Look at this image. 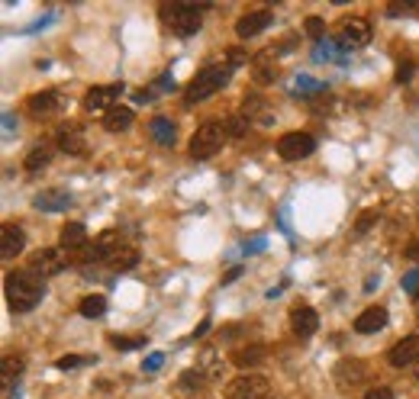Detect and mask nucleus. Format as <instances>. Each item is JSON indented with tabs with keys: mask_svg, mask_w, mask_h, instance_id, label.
<instances>
[{
	"mask_svg": "<svg viewBox=\"0 0 419 399\" xmlns=\"http://www.w3.org/2000/svg\"><path fill=\"white\" fill-rule=\"evenodd\" d=\"M3 293L13 313H29L33 306H39L42 293H45V280L36 277L33 271H10L3 280Z\"/></svg>",
	"mask_w": 419,
	"mask_h": 399,
	"instance_id": "nucleus-1",
	"label": "nucleus"
},
{
	"mask_svg": "<svg viewBox=\"0 0 419 399\" xmlns=\"http://www.w3.org/2000/svg\"><path fill=\"white\" fill-rule=\"evenodd\" d=\"M229 77H233V68L229 65H207L203 71H197L193 75V81L187 84V91H184V100L187 103H203V100H210L216 91H223L229 84Z\"/></svg>",
	"mask_w": 419,
	"mask_h": 399,
	"instance_id": "nucleus-2",
	"label": "nucleus"
},
{
	"mask_svg": "<svg viewBox=\"0 0 419 399\" xmlns=\"http://www.w3.org/2000/svg\"><path fill=\"white\" fill-rule=\"evenodd\" d=\"M161 20L175 36H193L203 26V10L193 3H165L161 7Z\"/></svg>",
	"mask_w": 419,
	"mask_h": 399,
	"instance_id": "nucleus-3",
	"label": "nucleus"
},
{
	"mask_svg": "<svg viewBox=\"0 0 419 399\" xmlns=\"http://www.w3.org/2000/svg\"><path fill=\"white\" fill-rule=\"evenodd\" d=\"M226 129L223 123H203L197 133L191 135V158L203 161V158H213L219 149H223V142H226Z\"/></svg>",
	"mask_w": 419,
	"mask_h": 399,
	"instance_id": "nucleus-4",
	"label": "nucleus"
},
{
	"mask_svg": "<svg viewBox=\"0 0 419 399\" xmlns=\"http://www.w3.org/2000/svg\"><path fill=\"white\" fill-rule=\"evenodd\" d=\"M271 383L261 374H242L226 383V399H268Z\"/></svg>",
	"mask_w": 419,
	"mask_h": 399,
	"instance_id": "nucleus-5",
	"label": "nucleus"
},
{
	"mask_svg": "<svg viewBox=\"0 0 419 399\" xmlns=\"http://www.w3.org/2000/svg\"><path fill=\"white\" fill-rule=\"evenodd\" d=\"M316 151V139L307 133H287L277 139V155L284 161H303Z\"/></svg>",
	"mask_w": 419,
	"mask_h": 399,
	"instance_id": "nucleus-6",
	"label": "nucleus"
},
{
	"mask_svg": "<svg viewBox=\"0 0 419 399\" xmlns=\"http://www.w3.org/2000/svg\"><path fill=\"white\" fill-rule=\"evenodd\" d=\"M65 255H61V248H39L36 255H29V264H26V271H33L36 277H55L65 271Z\"/></svg>",
	"mask_w": 419,
	"mask_h": 399,
	"instance_id": "nucleus-7",
	"label": "nucleus"
},
{
	"mask_svg": "<svg viewBox=\"0 0 419 399\" xmlns=\"http://www.w3.org/2000/svg\"><path fill=\"white\" fill-rule=\"evenodd\" d=\"M371 42V23L361 17H352L345 20L342 29H339V45L342 52H352V49H361V45H368Z\"/></svg>",
	"mask_w": 419,
	"mask_h": 399,
	"instance_id": "nucleus-8",
	"label": "nucleus"
},
{
	"mask_svg": "<svg viewBox=\"0 0 419 399\" xmlns=\"http://www.w3.org/2000/svg\"><path fill=\"white\" fill-rule=\"evenodd\" d=\"M61 110H65L61 91H39L29 97V116L33 119H52V116H59Z\"/></svg>",
	"mask_w": 419,
	"mask_h": 399,
	"instance_id": "nucleus-9",
	"label": "nucleus"
},
{
	"mask_svg": "<svg viewBox=\"0 0 419 399\" xmlns=\"http://www.w3.org/2000/svg\"><path fill=\"white\" fill-rule=\"evenodd\" d=\"M119 93H123V87H117V84L91 87V91L84 93V110H87V113H107V110L117 107L113 100H119Z\"/></svg>",
	"mask_w": 419,
	"mask_h": 399,
	"instance_id": "nucleus-10",
	"label": "nucleus"
},
{
	"mask_svg": "<svg viewBox=\"0 0 419 399\" xmlns=\"http://www.w3.org/2000/svg\"><path fill=\"white\" fill-rule=\"evenodd\" d=\"M242 116L249 119V126H258V129H268V126H274V110L268 107V100L255 97V93L242 100Z\"/></svg>",
	"mask_w": 419,
	"mask_h": 399,
	"instance_id": "nucleus-11",
	"label": "nucleus"
},
{
	"mask_svg": "<svg viewBox=\"0 0 419 399\" xmlns=\"http://www.w3.org/2000/svg\"><path fill=\"white\" fill-rule=\"evenodd\" d=\"M390 367H416L419 364V335H406L403 341H397L394 348L387 351Z\"/></svg>",
	"mask_w": 419,
	"mask_h": 399,
	"instance_id": "nucleus-12",
	"label": "nucleus"
},
{
	"mask_svg": "<svg viewBox=\"0 0 419 399\" xmlns=\"http://www.w3.org/2000/svg\"><path fill=\"white\" fill-rule=\"evenodd\" d=\"M59 149L65 151V155H71V158H81L84 151H87V135H84V129L78 123H68L59 129Z\"/></svg>",
	"mask_w": 419,
	"mask_h": 399,
	"instance_id": "nucleus-13",
	"label": "nucleus"
},
{
	"mask_svg": "<svg viewBox=\"0 0 419 399\" xmlns=\"http://www.w3.org/2000/svg\"><path fill=\"white\" fill-rule=\"evenodd\" d=\"M271 23H274L271 10H251V13H245V17L235 23V33H239V39H255V36L265 33Z\"/></svg>",
	"mask_w": 419,
	"mask_h": 399,
	"instance_id": "nucleus-14",
	"label": "nucleus"
},
{
	"mask_svg": "<svg viewBox=\"0 0 419 399\" xmlns=\"http://www.w3.org/2000/svg\"><path fill=\"white\" fill-rule=\"evenodd\" d=\"M335 383L342 386V390H348V386H355V383H361L365 377H368V367L361 364V361H355V358H345V361H339L335 364Z\"/></svg>",
	"mask_w": 419,
	"mask_h": 399,
	"instance_id": "nucleus-15",
	"label": "nucleus"
},
{
	"mask_svg": "<svg viewBox=\"0 0 419 399\" xmlns=\"http://www.w3.org/2000/svg\"><path fill=\"white\" fill-rule=\"evenodd\" d=\"M291 325L293 332H297V338H313V335L319 332V316L313 306H297L291 313Z\"/></svg>",
	"mask_w": 419,
	"mask_h": 399,
	"instance_id": "nucleus-16",
	"label": "nucleus"
},
{
	"mask_svg": "<svg viewBox=\"0 0 419 399\" xmlns=\"http://www.w3.org/2000/svg\"><path fill=\"white\" fill-rule=\"evenodd\" d=\"M23 245H26V235L20 225L7 223L0 229V258H17L20 251H23Z\"/></svg>",
	"mask_w": 419,
	"mask_h": 399,
	"instance_id": "nucleus-17",
	"label": "nucleus"
},
{
	"mask_svg": "<svg viewBox=\"0 0 419 399\" xmlns=\"http://www.w3.org/2000/svg\"><path fill=\"white\" fill-rule=\"evenodd\" d=\"M384 325H387V309L384 306H368L358 319H355V332L358 335H374V332H381Z\"/></svg>",
	"mask_w": 419,
	"mask_h": 399,
	"instance_id": "nucleus-18",
	"label": "nucleus"
},
{
	"mask_svg": "<svg viewBox=\"0 0 419 399\" xmlns=\"http://www.w3.org/2000/svg\"><path fill=\"white\" fill-rule=\"evenodd\" d=\"M71 206V193L68 190H42L36 193V209L42 213H61V209Z\"/></svg>",
	"mask_w": 419,
	"mask_h": 399,
	"instance_id": "nucleus-19",
	"label": "nucleus"
},
{
	"mask_svg": "<svg viewBox=\"0 0 419 399\" xmlns=\"http://www.w3.org/2000/svg\"><path fill=\"white\" fill-rule=\"evenodd\" d=\"M61 251H84L87 248V229L81 223H68L59 235Z\"/></svg>",
	"mask_w": 419,
	"mask_h": 399,
	"instance_id": "nucleus-20",
	"label": "nucleus"
},
{
	"mask_svg": "<svg viewBox=\"0 0 419 399\" xmlns=\"http://www.w3.org/2000/svg\"><path fill=\"white\" fill-rule=\"evenodd\" d=\"M133 119H135V113L129 107H113V110H107L103 113V126H107V133H126L129 126H133Z\"/></svg>",
	"mask_w": 419,
	"mask_h": 399,
	"instance_id": "nucleus-21",
	"label": "nucleus"
},
{
	"mask_svg": "<svg viewBox=\"0 0 419 399\" xmlns=\"http://www.w3.org/2000/svg\"><path fill=\"white\" fill-rule=\"evenodd\" d=\"M265 358H268V351L261 348V345H249V348L233 351V364L239 367V370H255Z\"/></svg>",
	"mask_w": 419,
	"mask_h": 399,
	"instance_id": "nucleus-22",
	"label": "nucleus"
},
{
	"mask_svg": "<svg viewBox=\"0 0 419 399\" xmlns=\"http://www.w3.org/2000/svg\"><path fill=\"white\" fill-rule=\"evenodd\" d=\"M149 135H152L155 142H159V145L171 149V145H175V139H177V129H175V123H171V119L155 116V119L149 123Z\"/></svg>",
	"mask_w": 419,
	"mask_h": 399,
	"instance_id": "nucleus-23",
	"label": "nucleus"
},
{
	"mask_svg": "<svg viewBox=\"0 0 419 399\" xmlns=\"http://www.w3.org/2000/svg\"><path fill=\"white\" fill-rule=\"evenodd\" d=\"M110 271H117V274H123V271H133L135 264H139V251L133 248V245H119L113 255H110Z\"/></svg>",
	"mask_w": 419,
	"mask_h": 399,
	"instance_id": "nucleus-24",
	"label": "nucleus"
},
{
	"mask_svg": "<svg viewBox=\"0 0 419 399\" xmlns=\"http://www.w3.org/2000/svg\"><path fill=\"white\" fill-rule=\"evenodd\" d=\"M197 367H200L203 377H210V380H219V377H223V358H216V348H203L200 354H197Z\"/></svg>",
	"mask_w": 419,
	"mask_h": 399,
	"instance_id": "nucleus-25",
	"label": "nucleus"
},
{
	"mask_svg": "<svg viewBox=\"0 0 419 399\" xmlns=\"http://www.w3.org/2000/svg\"><path fill=\"white\" fill-rule=\"evenodd\" d=\"M20 370H23V358H20V354H3V358H0V383H3V386H10V383L17 380Z\"/></svg>",
	"mask_w": 419,
	"mask_h": 399,
	"instance_id": "nucleus-26",
	"label": "nucleus"
},
{
	"mask_svg": "<svg viewBox=\"0 0 419 399\" xmlns=\"http://www.w3.org/2000/svg\"><path fill=\"white\" fill-rule=\"evenodd\" d=\"M78 313H81L84 319H97L107 313V296H101V293H94V296H84L81 306H78Z\"/></svg>",
	"mask_w": 419,
	"mask_h": 399,
	"instance_id": "nucleus-27",
	"label": "nucleus"
},
{
	"mask_svg": "<svg viewBox=\"0 0 419 399\" xmlns=\"http://www.w3.org/2000/svg\"><path fill=\"white\" fill-rule=\"evenodd\" d=\"M49 161H52V149H49V145H36V149L26 155L23 167L36 174V171H42V167H49Z\"/></svg>",
	"mask_w": 419,
	"mask_h": 399,
	"instance_id": "nucleus-28",
	"label": "nucleus"
},
{
	"mask_svg": "<svg viewBox=\"0 0 419 399\" xmlns=\"http://www.w3.org/2000/svg\"><path fill=\"white\" fill-rule=\"evenodd\" d=\"M377 219H381V213H377V209H365V213H361V216L355 219L352 235H355V239H361V235H368L371 229L377 225Z\"/></svg>",
	"mask_w": 419,
	"mask_h": 399,
	"instance_id": "nucleus-29",
	"label": "nucleus"
},
{
	"mask_svg": "<svg viewBox=\"0 0 419 399\" xmlns=\"http://www.w3.org/2000/svg\"><path fill=\"white\" fill-rule=\"evenodd\" d=\"M223 129H226L229 139H242V135L249 133V119L245 116H229V119H223Z\"/></svg>",
	"mask_w": 419,
	"mask_h": 399,
	"instance_id": "nucleus-30",
	"label": "nucleus"
},
{
	"mask_svg": "<svg viewBox=\"0 0 419 399\" xmlns=\"http://www.w3.org/2000/svg\"><path fill=\"white\" fill-rule=\"evenodd\" d=\"M181 386H184V390H200L203 386V370L200 367H191V370H184V374H181Z\"/></svg>",
	"mask_w": 419,
	"mask_h": 399,
	"instance_id": "nucleus-31",
	"label": "nucleus"
},
{
	"mask_svg": "<svg viewBox=\"0 0 419 399\" xmlns=\"http://www.w3.org/2000/svg\"><path fill=\"white\" fill-rule=\"evenodd\" d=\"M110 345H113V348H123V351H129V348H142V345H145V335H135V338H123V335H113V338H110Z\"/></svg>",
	"mask_w": 419,
	"mask_h": 399,
	"instance_id": "nucleus-32",
	"label": "nucleus"
},
{
	"mask_svg": "<svg viewBox=\"0 0 419 399\" xmlns=\"http://www.w3.org/2000/svg\"><path fill=\"white\" fill-rule=\"evenodd\" d=\"M268 59H261L258 61V71H255V84H271V81H277V68H271V65H265Z\"/></svg>",
	"mask_w": 419,
	"mask_h": 399,
	"instance_id": "nucleus-33",
	"label": "nucleus"
},
{
	"mask_svg": "<svg viewBox=\"0 0 419 399\" xmlns=\"http://www.w3.org/2000/svg\"><path fill=\"white\" fill-rule=\"evenodd\" d=\"M403 290L413 293V296H419V267H413L410 274L403 277Z\"/></svg>",
	"mask_w": 419,
	"mask_h": 399,
	"instance_id": "nucleus-34",
	"label": "nucleus"
},
{
	"mask_svg": "<svg viewBox=\"0 0 419 399\" xmlns=\"http://www.w3.org/2000/svg\"><path fill=\"white\" fill-rule=\"evenodd\" d=\"M307 33H310L313 39H323V36H326V23H323L319 17H310L307 20Z\"/></svg>",
	"mask_w": 419,
	"mask_h": 399,
	"instance_id": "nucleus-35",
	"label": "nucleus"
},
{
	"mask_svg": "<svg viewBox=\"0 0 419 399\" xmlns=\"http://www.w3.org/2000/svg\"><path fill=\"white\" fill-rule=\"evenodd\" d=\"M387 13H390V17H400V13H419V3H390Z\"/></svg>",
	"mask_w": 419,
	"mask_h": 399,
	"instance_id": "nucleus-36",
	"label": "nucleus"
},
{
	"mask_svg": "<svg viewBox=\"0 0 419 399\" xmlns=\"http://www.w3.org/2000/svg\"><path fill=\"white\" fill-rule=\"evenodd\" d=\"M242 61H249V52H242V49H229V52H226V65H229V68L242 65Z\"/></svg>",
	"mask_w": 419,
	"mask_h": 399,
	"instance_id": "nucleus-37",
	"label": "nucleus"
},
{
	"mask_svg": "<svg viewBox=\"0 0 419 399\" xmlns=\"http://www.w3.org/2000/svg\"><path fill=\"white\" fill-rule=\"evenodd\" d=\"M297 91H303V93H319V91H326L323 84H316V81H307V77H297Z\"/></svg>",
	"mask_w": 419,
	"mask_h": 399,
	"instance_id": "nucleus-38",
	"label": "nucleus"
},
{
	"mask_svg": "<svg viewBox=\"0 0 419 399\" xmlns=\"http://www.w3.org/2000/svg\"><path fill=\"white\" fill-rule=\"evenodd\" d=\"M81 364H87V358H78V354H65V358L59 361L61 370H71V367H81Z\"/></svg>",
	"mask_w": 419,
	"mask_h": 399,
	"instance_id": "nucleus-39",
	"label": "nucleus"
},
{
	"mask_svg": "<svg viewBox=\"0 0 419 399\" xmlns=\"http://www.w3.org/2000/svg\"><path fill=\"white\" fill-rule=\"evenodd\" d=\"M361 399H394V393L387 390V386H374V390H368Z\"/></svg>",
	"mask_w": 419,
	"mask_h": 399,
	"instance_id": "nucleus-40",
	"label": "nucleus"
},
{
	"mask_svg": "<svg viewBox=\"0 0 419 399\" xmlns=\"http://www.w3.org/2000/svg\"><path fill=\"white\" fill-rule=\"evenodd\" d=\"M410 77H413V61H406V65L397 68V81H400V84H406Z\"/></svg>",
	"mask_w": 419,
	"mask_h": 399,
	"instance_id": "nucleus-41",
	"label": "nucleus"
},
{
	"mask_svg": "<svg viewBox=\"0 0 419 399\" xmlns=\"http://www.w3.org/2000/svg\"><path fill=\"white\" fill-rule=\"evenodd\" d=\"M403 255H406V258H410V261H416V264H419V239H416V241H410Z\"/></svg>",
	"mask_w": 419,
	"mask_h": 399,
	"instance_id": "nucleus-42",
	"label": "nucleus"
},
{
	"mask_svg": "<svg viewBox=\"0 0 419 399\" xmlns=\"http://www.w3.org/2000/svg\"><path fill=\"white\" fill-rule=\"evenodd\" d=\"M161 358H165V354H152V358L149 361H145V370H155V367H161Z\"/></svg>",
	"mask_w": 419,
	"mask_h": 399,
	"instance_id": "nucleus-43",
	"label": "nucleus"
},
{
	"mask_svg": "<svg viewBox=\"0 0 419 399\" xmlns=\"http://www.w3.org/2000/svg\"><path fill=\"white\" fill-rule=\"evenodd\" d=\"M207 329H210V319H203V322L197 325V332H193V338H203V335H207Z\"/></svg>",
	"mask_w": 419,
	"mask_h": 399,
	"instance_id": "nucleus-44",
	"label": "nucleus"
},
{
	"mask_svg": "<svg viewBox=\"0 0 419 399\" xmlns=\"http://www.w3.org/2000/svg\"><path fill=\"white\" fill-rule=\"evenodd\" d=\"M235 277H239V267H233V271H229V274H226V277H223V283H233V280H235Z\"/></svg>",
	"mask_w": 419,
	"mask_h": 399,
	"instance_id": "nucleus-45",
	"label": "nucleus"
},
{
	"mask_svg": "<svg viewBox=\"0 0 419 399\" xmlns=\"http://www.w3.org/2000/svg\"><path fill=\"white\" fill-rule=\"evenodd\" d=\"M416 319H419V296H416Z\"/></svg>",
	"mask_w": 419,
	"mask_h": 399,
	"instance_id": "nucleus-46",
	"label": "nucleus"
},
{
	"mask_svg": "<svg viewBox=\"0 0 419 399\" xmlns=\"http://www.w3.org/2000/svg\"><path fill=\"white\" fill-rule=\"evenodd\" d=\"M416 377H419V364H416Z\"/></svg>",
	"mask_w": 419,
	"mask_h": 399,
	"instance_id": "nucleus-47",
	"label": "nucleus"
}]
</instances>
